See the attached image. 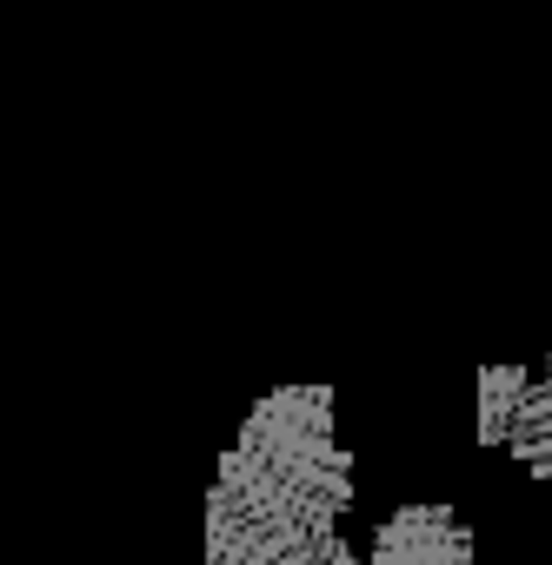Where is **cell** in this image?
<instances>
[{
  "label": "cell",
  "instance_id": "1",
  "mask_svg": "<svg viewBox=\"0 0 552 565\" xmlns=\"http://www.w3.org/2000/svg\"><path fill=\"white\" fill-rule=\"evenodd\" d=\"M340 519L347 512L226 452L206 492V565H353Z\"/></svg>",
  "mask_w": 552,
  "mask_h": 565
},
{
  "label": "cell",
  "instance_id": "2",
  "mask_svg": "<svg viewBox=\"0 0 552 565\" xmlns=\"http://www.w3.org/2000/svg\"><path fill=\"white\" fill-rule=\"evenodd\" d=\"M367 565H473V525L453 505H400L380 519Z\"/></svg>",
  "mask_w": 552,
  "mask_h": 565
},
{
  "label": "cell",
  "instance_id": "3",
  "mask_svg": "<svg viewBox=\"0 0 552 565\" xmlns=\"http://www.w3.org/2000/svg\"><path fill=\"white\" fill-rule=\"evenodd\" d=\"M506 452L552 486V360L526 373V393H519V413L506 426Z\"/></svg>",
  "mask_w": 552,
  "mask_h": 565
},
{
  "label": "cell",
  "instance_id": "4",
  "mask_svg": "<svg viewBox=\"0 0 552 565\" xmlns=\"http://www.w3.org/2000/svg\"><path fill=\"white\" fill-rule=\"evenodd\" d=\"M519 393H526V366H486L479 373V446H506Z\"/></svg>",
  "mask_w": 552,
  "mask_h": 565
}]
</instances>
